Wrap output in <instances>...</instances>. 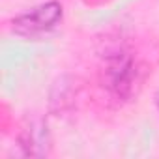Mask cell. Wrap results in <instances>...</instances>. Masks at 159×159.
<instances>
[{"label": "cell", "mask_w": 159, "mask_h": 159, "mask_svg": "<svg viewBox=\"0 0 159 159\" xmlns=\"http://www.w3.org/2000/svg\"><path fill=\"white\" fill-rule=\"evenodd\" d=\"M139 81V69L131 54L120 51L107 56L101 69V84L114 99H127Z\"/></svg>", "instance_id": "1"}, {"label": "cell", "mask_w": 159, "mask_h": 159, "mask_svg": "<svg viewBox=\"0 0 159 159\" xmlns=\"http://www.w3.org/2000/svg\"><path fill=\"white\" fill-rule=\"evenodd\" d=\"M21 148L25 155H45L49 148V135L47 125L43 124H32L25 129L21 135Z\"/></svg>", "instance_id": "3"}, {"label": "cell", "mask_w": 159, "mask_h": 159, "mask_svg": "<svg viewBox=\"0 0 159 159\" xmlns=\"http://www.w3.org/2000/svg\"><path fill=\"white\" fill-rule=\"evenodd\" d=\"M64 10L58 2H47L41 6L32 8L26 13H21L11 21V30L19 36L34 38L41 36L49 30H52L60 21H62Z\"/></svg>", "instance_id": "2"}]
</instances>
